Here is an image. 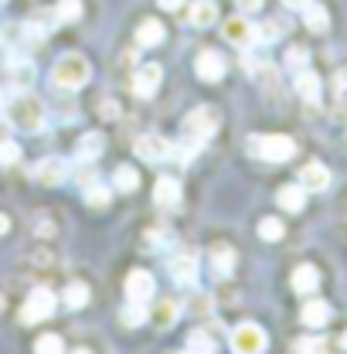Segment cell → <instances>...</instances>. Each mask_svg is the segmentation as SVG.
Segmentation results:
<instances>
[{
    "mask_svg": "<svg viewBox=\"0 0 347 354\" xmlns=\"http://www.w3.org/2000/svg\"><path fill=\"white\" fill-rule=\"evenodd\" d=\"M102 150H106V140H102L99 133H86V136H79V143H75V160H79V164H92V160L102 157Z\"/></svg>",
    "mask_w": 347,
    "mask_h": 354,
    "instance_id": "cell-14",
    "label": "cell"
},
{
    "mask_svg": "<svg viewBox=\"0 0 347 354\" xmlns=\"http://www.w3.org/2000/svg\"><path fill=\"white\" fill-rule=\"evenodd\" d=\"M187 21H191L194 28H212L218 21V3L215 0H194L191 10H187Z\"/></svg>",
    "mask_w": 347,
    "mask_h": 354,
    "instance_id": "cell-18",
    "label": "cell"
},
{
    "mask_svg": "<svg viewBox=\"0 0 347 354\" xmlns=\"http://www.w3.org/2000/svg\"><path fill=\"white\" fill-rule=\"evenodd\" d=\"M303 24L313 31V35H323V31L330 28V14H327L320 3H313V0H310V3L303 7Z\"/></svg>",
    "mask_w": 347,
    "mask_h": 354,
    "instance_id": "cell-24",
    "label": "cell"
},
{
    "mask_svg": "<svg viewBox=\"0 0 347 354\" xmlns=\"http://www.w3.org/2000/svg\"><path fill=\"white\" fill-rule=\"evenodd\" d=\"M133 150H136V157L147 160V164H160L164 157H171V143H167L164 136H157V133H143Z\"/></svg>",
    "mask_w": 347,
    "mask_h": 354,
    "instance_id": "cell-9",
    "label": "cell"
},
{
    "mask_svg": "<svg viewBox=\"0 0 347 354\" xmlns=\"http://www.w3.org/2000/svg\"><path fill=\"white\" fill-rule=\"evenodd\" d=\"M21 160V147L7 136H0V167H14Z\"/></svg>",
    "mask_w": 347,
    "mask_h": 354,
    "instance_id": "cell-33",
    "label": "cell"
},
{
    "mask_svg": "<svg viewBox=\"0 0 347 354\" xmlns=\"http://www.w3.org/2000/svg\"><path fill=\"white\" fill-rule=\"evenodd\" d=\"M279 35H283V28H279L276 21H262V24H256V41H262V44H272Z\"/></svg>",
    "mask_w": 347,
    "mask_h": 354,
    "instance_id": "cell-34",
    "label": "cell"
},
{
    "mask_svg": "<svg viewBox=\"0 0 347 354\" xmlns=\"http://www.w3.org/2000/svg\"><path fill=\"white\" fill-rule=\"evenodd\" d=\"M341 348H347V330H344V334H341Z\"/></svg>",
    "mask_w": 347,
    "mask_h": 354,
    "instance_id": "cell-45",
    "label": "cell"
},
{
    "mask_svg": "<svg viewBox=\"0 0 347 354\" xmlns=\"http://www.w3.org/2000/svg\"><path fill=\"white\" fill-rule=\"evenodd\" d=\"M171 276L177 286H194L198 283V252H177L171 259Z\"/></svg>",
    "mask_w": 347,
    "mask_h": 354,
    "instance_id": "cell-11",
    "label": "cell"
},
{
    "mask_svg": "<svg viewBox=\"0 0 347 354\" xmlns=\"http://www.w3.org/2000/svg\"><path fill=\"white\" fill-rule=\"evenodd\" d=\"M123 290H126V300H140V304H147V300L153 297L157 283H153V276H150L147 269H133L130 276H126V283H123Z\"/></svg>",
    "mask_w": 347,
    "mask_h": 354,
    "instance_id": "cell-12",
    "label": "cell"
},
{
    "mask_svg": "<svg viewBox=\"0 0 347 354\" xmlns=\"http://www.w3.org/2000/svg\"><path fill=\"white\" fill-rule=\"evenodd\" d=\"M82 0H58V7H55V24H72V21H79L82 17Z\"/></svg>",
    "mask_w": 347,
    "mask_h": 354,
    "instance_id": "cell-27",
    "label": "cell"
},
{
    "mask_svg": "<svg viewBox=\"0 0 347 354\" xmlns=\"http://www.w3.org/2000/svg\"><path fill=\"white\" fill-rule=\"evenodd\" d=\"M300 184H303L306 191H327L330 187V171L313 160V164H306L303 171H300Z\"/></svg>",
    "mask_w": 347,
    "mask_h": 354,
    "instance_id": "cell-17",
    "label": "cell"
},
{
    "mask_svg": "<svg viewBox=\"0 0 347 354\" xmlns=\"http://www.w3.org/2000/svg\"><path fill=\"white\" fill-rule=\"evenodd\" d=\"M0 3H7V0H0Z\"/></svg>",
    "mask_w": 347,
    "mask_h": 354,
    "instance_id": "cell-47",
    "label": "cell"
},
{
    "mask_svg": "<svg viewBox=\"0 0 347 354\" xmlns=\"http://www.w3.org/2000/svg\"><path fill=\"white\" fill-rule=\"evenodd\" d=\"M232 269H235V249L221 242V245L212 249V272H215L218 279H228V276H232Z\"/></svg>",
    "mask_w": 347,
    "mask_h": 354,
    "instance_id": "cell-20",
    "label": "cell"
},
{
    "mask_svg": "<svg viewBox=\"0 0 347 354\" xmlns=\"http://www.w3.org/2000/svg\"><path fill=\"white\" fill-rule=\"evenodd\" d=\"M323 348H327V341H320V337H300L293 344V351H323Z\"/></svg>",
    "mask_w": 347,
    "mask_h": 354,
    "instance_id": "cell-38",
    "label": "cell"
},
{
    "mask_svg": "<svg viewBox=\"0 0 347 354\" xmlns=\"http://www.w3.org/2000/svg\"><path fill=\"white\" fill-rule=\"evenodd\" d=\"M290 283H293V290H297V293L310 297V293H317V286H320V272H317V266L303 263V266H297V269H293Z\"/></svg>",
    "mask_w": 347,
    "mask_h": 354,
    "instance_id": "cell-15",
    "label": "cell"
},
{
    "mask_svg": "<svg viewBox=\"0 0 347 354\" xmlns=\"http://www.w3.org/2000/svg\"><path fill=\"white\" fill-rule=\"evenodd\" d=\"M174 317H177V304H174V300H164L160 310H157V320H160V327H164V330L174 327Z\"/></svg>",
    "mask_w": 347,
    "mask_h": 354,
    "instance_id": "cell-37",
    "label": "cell"
},
{
    "mask_svg": "<svg viewBox=\"0 0 347 354\" xmlns=\"http://www.w3.org/2000/svg\"><path fill=\"white\" fill-rule=\"evenodd\" d=\"M99 113H102L106 120H116V116H120V106L109 99V102H102V106H99Z\"/></svg>",
    "mask_w": 347,
    "mask_h": 354,
    "instance_id": "cell-40",
    "label": "cell"
},
{
    "mask_svg": "<svg viewBox=\"0 0 347 354\" xmlns=\"http://www.w3.org/2000/svg\"><path fill=\"white\" fill-rule=\"evenodd\" d=\"M187 351H198V354H215L218 351V341L205 330V327H198V330H191L187 334Z\"/></svg>",
    "mask_w": 347,
    "mask_h": 354,
    "instance_id": "cell-26",
    "label": "cell"
},
{
    "mask_svg": "<svg viewBox=\"0 0 347 354\" xmlns=\"http://www.w3.org/2000/svg\"><path fill=\"white\" fill-rule=\"evenodd\" d=\"M300 320H303V327H323L330 320V307L323 300H306L300 310Z\"/></svg>",
    "mask_w": 347,
    "mask_h": 354,
    "instance_id": "cell-22",
    "label": "cell"
},
{
    "mask_svg": "<svg viewBox=\"0 0 347 354\" xmlns=\"http://www.w3.org/2000/svg\"><path fill=\"white\" fill-rule=\"evenodd\" d=\"M218 123H221V116H218L212 106H198V109H191L187 116H184V123H180V133H184V140H191V143H198V147H205L212 136H215Z\"/></svg>",
    "mask_w": 347,
    "mask_h": 354,
    "instance_id": "cell-3",
    "label": "cell"
},
{
    "mask_svg": "<svg viewBox=\"0 0 347 354\" xmlns=\"http://www.w3.org/2000/svg\"><path fill=\"white\" fill-rule=\"evenodd\" d=\"M283 3H286L290 10H303V7L310 3V0H283Z\"/></svg>",
    "mask_w": 347,
    "mask_h": 354,
    "instance_id": "cell-43",
    "label": "cell"
},
{
    "mask_svg": "<svg viewBox=\"0 0 347 354\" xmlns=\"http://www.w3.org/2000/svg\"><path fill=\"white\" fill-rule=\"evenodd\" d=\"M153 201H157L160 208L180 205V184H177V177H157V184H153Z\"/></svg>",
    "mask_w": 347,
    "mask_h": 354,
    "instance_id": "cell-16",
    "label": "cell"
},
{
    "mask_svg": "<svg viewBox=\"0 0 347 354\" xmlns=\"http://www.w3.org/2000/svg\"><path fill=\"white\" fill-rule=\"evenodd\" d=\"M7 228H10V221H7V215H0V235H7Z\"/></svg>",
    "mask_w": 347,
    "mask_h": 354,
    "instance_id": "cell-44",
    "label": "cell"
},
{
    "mask_svg": "<svg viewBox=\"0 0 347 354\" xmlns=\"http://www.w3.org/2000/svg\"><path fill=\"white\" fill-rule=\"evenodd\" d=\"M297 95L306 99V102H320V79H317V72H310V68L297 72Z\"/></svg>",
    "mask_w": 347,
    "mask_h": 354,
    "instance_id": "cell-23",
    "label": "cell"
},
{
    "mask_svg": "<svg viewBox=\"0 0 347 354\" xmlns=\"http://www.w3.org/2000/svg\"><path fill=\"white\" fill-rule=\"evenodd\" d=\"M334 86H337V92H347V68H344V72H337Z\"/></svg>",
    "mask_w": 347,
    "mask_h": 354,
    "instance_id": "cell-41",
    "label": "cell"
},
{
    "mask_svg": "<svg viewBox=\"0 0 347 354\" xmlns=\"http://www.w3.org/2000/svg\"><path fill=\"white\" fill-rule=\"evenodd\" d=\"M140 324H147V304L126 300V307H123V327H140Z\"/></svg>",
    "mask_w": 347,
    "mask_h": 354,
    "instance_id": "cell-31",
    "label": "cell"
},
{
    "mask_svg": "<svg viewBox=\"0 0 347 354\" xmlns=\"http://www.w3.org/2000/svg\"><path fill=\"white\" fill-rule=\"evenodd\" d=\"M286 65H290V68H297V72H300V68H306V65H310V55H306V48L293 44V48L286 51Z\"/></svg>",
    "mask_w": 347,
    "mask_h": 354,
    "instance_id": "cell-35",
    "label": "cell"
},
{
    "mask_svg": "<svg viewBox=\"0 0 347 354\" xmlns=\"http://www.w3.org/2000/svg\"><path fill=\"white\" fill-rule=\"evenodd\" d=\"M306 194H310V191H306L303 184H286V187H279L276 201H279V208H283V212H303Z\"/></svg>",
    "mask_w": 347,
    "mask_h": 354,
    "instance_id": "cell-19",
    "label": "cell"
},
{
    "mask_svg": "<svg viewBox=\"0 0 347 354\" xmlns=\"http://www.w3.org/2000/svg\"><path fill=\"white\" fill-rule=\"evenodd\" d=\"M0 106H3V116H7V123H10L14 130H24V133L44 130V116H48V109H44V102L38 99V95H31V92L21 88V92L0 99Z\"/></svg>",
    "mask_w": 347,
    "mask_h": 354,
    "instance_id": "cell-1",
    "label": "cell"
},
{
    "mask_svg": "<svg viewBox=\"0 0 347 354\" xmlns=\"http://www.w3.org/2000/svg\"><path fill=\"white\" fill-rule=\"evenodd\" d=\"M10 72H14V82L21 88L31 86V79H35V62H24L21 55H14L10 58Z\"/></svg>",
    "mask_w": 347,
    "mask_h": 354,
    "instance_id": "cell-29",
    "label": "cell"
},
{
    "mask_svg": "<svg viewBox=\"0 0 347 354\" xmlns=\"http://www.w3.org/2000/svg\"><path fill=\"white\" fill-rule=\"evenodd\" d=\"M157 3H160L164 10H180V3H184V0H157Z\"/></svg>",
    "mask_w": 347,
    "mask_h": 354,
    "instance_id": "cell-42",
    "label": "cell"
},
{
    "mask_svg": "<svg viewBox=\"0 0 347 354\" xmlns=\"http://www.w3.org/2000/svg\"><path fill=\"white\" fill-rule=\"evenodd\" d=\"M235 3H238L242 14H256V10H262V0H235Z\"/></svg>",
    "mask_w": 347,
    "mask_h": 354,
    "instance_id": "cell-39",
    "label": "cell"
},
{
    "mask_svg": "<svg viewBox=\"0 0 347 354\" xmlns=\"http://www.w3.org/2000/svg\"><path fill=\"white\" fill-rule=\"evenodd\" d=\"M55 307H58V297H55L51 290L38 286V290L24 300V307H21V324H41V320H48V317L55 313Z\"/></svg>",
    "mask_w": 347,
    "mask_h": 354,
    "instance_id": "cell-5",
    "label": "cell"
},
{
    "mask_svg": "<svg viewBox=\"0 0 347 354\" xmlns=\"http://www.w3.org/2000/svg\"><path fill=\"white\" fill-rule=\"evenodd\" d=\"M252 150L259 153L262 160H269V164H286V160L297 153V143H293V136H286V133H269V136H259V140L252 143Z\"/></svg>",
    "mask_w": 347,
    "mask_h": 354,
    "instance_id": "cell-4",
    "label": "cell"
},
{
    "mask_svg": "<svg viewBox=\"0 0 347 354\" xmlns=\"http://www.w3.org/2000/svg\"><path fill=\"white\" fill-rule=\"evenodd\" d=\"M88 79H92V65H88L86 55H79V51L62 55L55 62V68H51V82L62 92H79V88L88 86Z\"/></svg>",
    "mask_w": 347,
    "mask_h": 354,
    "instance_id": "cell-2",
    "label": "cell"
},
{
    "mask_svg": "<svg viewBox=\"0 0 347 354\" xmlns=\"http://www.w3.org/2000/svg\"><path fill=\"white\" fill-rule=\"evenodd\" d=\"M62 300H65L68 310H82L88 304V286L86 283H68L65 293H62Z\"/></svg>",
    "mask_w": 347,
    "mask_h": 354,
    "instance_id": "cell-28",
    "label": "cell"
},
{
    "mask_svg": "<svg viewBox=\"0 0 347 354\" xmlns=\"http://www.w3.org/2000/svg\"><path fill=\"white\" fill-rule=\"evenodd\" d=\"M221 35H225V41L235 44V48H249V44H256V24L238 10L235 17H228V21H225Z\"/></svg>",
    "mask_w": 347,
    "mask_h": 354,
    "instance_id": "cell-8",
    "label": "cell"
},
{
    "mask_svg": "<svg viewBox=\"0 0 347 354\" xmlns=\"http://www.w3.org/2000/svg\"><path fill=\"white\" fill-rule=\"evenodd\" d=\"M160 82H164V68L150 62V65H140V68L133 72L130 86H133V95H136V99H153Z\"/></svg>",
    "mask_w": 347,
    "mask_h": 354,
    "instance_id": "cell-7",
    "label": "cell"
},
{
    "mask_svg": "<svg viewBox=\"0 0 347 354\" xmlns=\"http://www.w3.org/2000/svg\"><path fill=\"white\" fill-rule=\"evenodd\" d=\"M0 310H3V297H0Z\"/></svg>",
    "mask_w": 347,
    "mask_h": 354,
    "instance_id": "cell-46",
    "label": "cell"
},
{
    "mask_svg": "<svg viewBox=\"0 0 347 354\" xmlns=\"http://www.w3.org/2000/svg\"><path fill=\"white\" fill-rule=\"evenodd\" d=\"M194 72H198L201 82H221V79H225V58L208 48V51H201V55L194 58Z\"/></svg>",
    "mask_w": 347,
    "mask_h": 354,
    "instance_id": "cell-13",
    "label": "cell"
},
{
    "mask_svg": "<svg viewBox=\"0 0 347 354\" xmlns=\"http://www.w3.org/2000/svg\"><path fill=\"white\" fill-rule=\"evenodd\" d=\"M164 38H167V31H164V24L153 21V17H147V21L136 28V44H140V48H157Z\"/></svg>",
    "mask_w": 347,
    "mask_h": 354,
    "instance_id": "cell-21",
    "label": "cell"
},
{
    "mask_svg": "<svg viewBox=\"0 0 347 354\" xmlns=\"http://www.w3.org/2000/svg\"><path fill=\"white\" fill-rule=\"evenodd\" d=\"M265 344H269V337H265V330H262L259 324H238L232 330V351L259 354V351H265Z\"/></svg>",
    "mask_w": 347,
    "mask_h": 354,
    "instance_id": "cell-6",
    "label": "cell"
},
{
    "mask_svg": "<svg viewBox=\"0 0 347 354\" xmlns=\"http://www.w3.org/2000/svg\"><path fill=\"white\" fill-rule=\"evenodd\" d=\"M140 187V171L133 167V164H120L116 171H113V191H123V194H130Z\"/></svg>",
    "mask_w": 347,
    "mask_h": 354,
    "instance_id": "cell-25",
    "label": "cell"
},
{
    "mask_svg": "<svg viewBox=\"0 0 347 354\" xmlns=\"http://www.w3.org/2000/svg\"><path fill=\"white\" fill-rule=\"evenodd\" d=\"M109 201H113V191H109L106 184H95V180H92V184L86 187V205L88 208H106Z\"/></svg>",
    "mask_w": 347,
    "mask_h": 354,
    "instance_id": "cell-30",
    "label": "cell"
},
{
    "mask_svg": "<svg viewBox=\"0 0 347 354\" xmlns=\"http://www.w3.org/2000/svg\"><path fill=\"white\" fill-rule=\"evenodd\" d=\"M286 235V225L279 218H262L259 221V239H265V242H279Z\"/></svg>",
    "mask_w": 347,
    "mask_h": 354,
    "instance_id": "cell-32",
    "label": "cell"
},
{
    "mask_svg": "<svg viewBox=\"0 0 347 354\" xmlns=\"http://www.w3.org/2000/svg\"><path fill=\"white\" fill-rule=\"evenodd\" d=\"M35 180L44 184V187H58V184L68 180V164L62 157H44V160L35 164Z\"/></svg>",
    "mask_w": 347,
    "mask_h": 354,
    "instance_id": "cell-10",
    "label": "cell"
},
{
    "mask_svg": "<svg viewBox=\"0 0 347 354\" xmlns=\"http://www.w3.org/2000/svg\"><path fill=\"white\" fill-rule=\"evenodd\" d=\"M35 351L58 354V351H62V337H58V334H44V337H38V341H35Z\"/></svg>",
    "mask_w": 347,
    "mask_h": 354,
    "instance_id": "cell-36",
    "label": "cell"
}]
</instances>
